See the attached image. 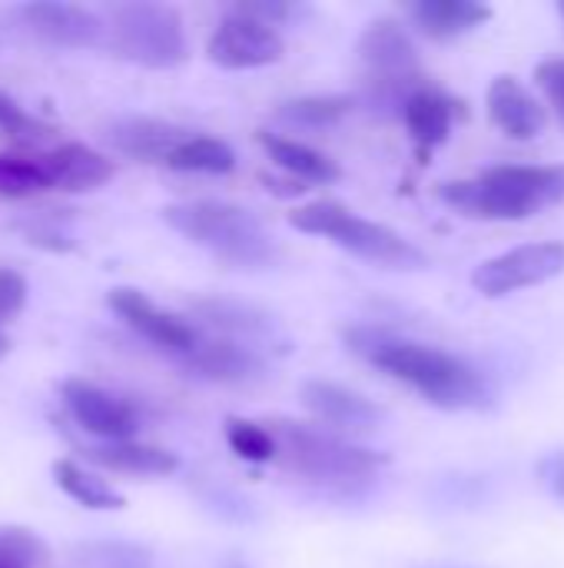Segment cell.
<instances>
[{
    "label": "cell",
    "instance_id": "1",
    "mask_svg": "<svg viewBox=\"0 0 564 568\" xmlns=\"http://www.w3.org/2000/svg\"><path fill=\"white\" fill-rule=\"evenodd\" d=\"M346 349H352L359 359L382 369L389 379L406 383L409 389H416L425 403L439 409L465 413V409L492 406L489 379L472 363L439 346H425V343H416V339H406L376 326H356V329H346Z\"/></svg>",
    "mask_w": 564,
    "mask_h": 568
},
{
    "label": "cell",
    "instance_id": "2",
    "mask_svg": "<svg viewBox=\"0 0 564 568\" xmlns=\"http://www.w3.org/2000/svg\"><path fill=\"white\" fill-rule=\"evenodd\" d=\"M439 200L472 220H529L564 203V163L492 166L472 180L442 183Z\"/></svg>",
    "mask_w": 564,
    "mask_h": 568
},
{
    "label": "cell",
    "instance_id": "3",
    "mask_svg": "<svg viewBox=\"0 0 564 568\" xmlns=\"http://www.w3.org/2000/svg\"><path fill=\"white\" fill-rule=\"evenodd\" d=\"M163 220L216 260L239 270H269L283 260L276 236L256 213L223 200H186L163 210Z\"/></svg>",
    "mask_w": 564,
    "mask_h": 568
},
{
    "label": "cell",
    "instance_id": "4",
    "mask_svg": "<svg viewBox=\"0 0 564 568\" xmlns=\"http://www.w3.org/2000/svg\"><path fill=\"white\" fill-rule=\"evenodd\" d=\"M266 426L276 439V463L312 483H329V486L366 483L389 466L386 453L356 446L336 433L296 419H269Z\"/></svg>",
    "mask_w": 564,
    "mask_h": 568
},
{
    "label": "cell",
    "instance_id": "5",
    "mask_svg": "<svg viewBox=\"0 0 564 568\" xmlns=\"http://www.w3.org/2000/svg\"><path fill=\"white\" fill-rule=\"evenodd\" d=\"M289 223L299 230V233H309V236H326L332 240L339 250L372 263V266H382V270H399V273H419L429 266V256L412 243L406 240L402 233H396L392 226L386 223H376V220H366V216H356L346 203L339 200H316V203H306L299 210L289 213Z\"/></svg>",
    "mask_w": 564,
    "mask_h": 568
},
{
    "label": "cell",
    "instance_id": "6",
    "mask_svg": "<svg viewBox=\"0 0 564 568\" xmlns=\"http://www.w3.org/2000/svg\"><path fill=\"white\" fill-rule=\"evenodd\" d=\"M359 60L366 67V103L379 113L402 116L409 97L429 87L419 47L396 17H379L362 30Z\"/></svg>",
    "mask_w": 564,
    "mask_h": 568
},
{
    "label": "cell",
    "instance_id": "7",
    "mask_svg": "<svg viewBox=\"0 0 564 568\" xmlns=\"http://www.w3.org/2000/svg\"><path fill=\"white\" fill-rule=\"evenodd\" d=\"M106 47L146 70H173L189 57L183 17L166 3H123L110 10Z\"/></svg>",
    "mask_w": 564,
    "mask_h": 568
},
{
    "label": "cell",
    "instance_id": "8",
    "mask_svg": "<svg viewBox=\"0 0 564 568\" xmlns=\"http://www.w3.org/2000/svg\"><path fill=\"white\" fill-rule=\"evenodd\" d=\"M564 273V243L562 240H542V243H525L515 246L502 256L485 260L475 273H472V286L489 296H509L519 290H532L542 286L555 276Z\"/></svg>",
    "mask_w": 564,
    "mask_h": 568
},
{
    "label": "cell",
    "instance_id": "9",
    "mask_svg": "<svg viewBox=\"0 0 564 568\" xmlns=\"http://www.w3.org/2000/svg\"><path fill=\"white\" fill-rule=\"evenodd\" d=\"M283 53H286L283 33L236 7L219 20V27L206 43V57L223 70H259L279 63Z\"/></svg>",
    "mask_w": 564,
    "mask_h": 568
},
{
    "label": "cell",
    "instance_id": "10",
    "mask_svg": "<svg viewBox=\"0 0 564 568\" xmlns=\"http://www.w3.org/2000/svg\"><path fill=\"white\" fill-rule=\"evenodd\" d=\"M106 303H110V310H113L136 336H143L150 346H156L160 353H166V356H173V359H183V356L193 353V349L199 346V339H203L186 320H180V316L160 310V306H156L153 300H146L140 290L120 286V290H113V293L106 296Z\"/></svg>",
    "mask_w": 564,
    "mask_h": 568
},
{
    "label": "cell",
    "instance_id": "11",
    "mask_svg": "<svg viewBox=\"0 0 564 568\" xmlns=\"http://www.w3.org/2000/svg\"><path fill=\"white\" fill-rule=\"evenodd\" d=\"M13 20H20V27L30 37L63 47V50H83V47L106 43V23L76 3H57V0L20 3L13 10Z\"/></svg>",
    "mask_w": 564,
    "mask_h": 568
},
{
    "label": "cell",
    "instance_id": "12",
    "mask_svg": "<svg viewBox=\"0 0 564 568\" xmlns=\"http://www.w3.org/2000/svg\"><path fill=\"white\" fill-rule=\"evenodd\" d=\"M189 310L196 320H203L209 329H216L219 339L239 343L253 353H263V349L286 353L289 349V336L266 310H256V306L236 303V300H196Z\"/></svg>",
    "mask_w": 564,
    "mask_h": 568
},
{
    "label": "cell",
    "instance_id": "13",
    "mask_svg": "<svg viewBox=\"0 0 564 568\" xmlns=\"http://www.w3.org/2000/svg\"><path fill=\"white\" fill-rule=\"evenodd\" d=\"M60 396L76 426L103 443H130L140 433V416L133 413V406L86 379H66L60 386Z\"/></svg>",
    "mask_w": 564,
    "mask_h": 568
},
{
    "label": "cell",
    "instance_id": "14",
    "mask_svg": "<svg viewBox=\"0 0 564 568\" xmlns=\"http://www.w3.org/2000/svg\"><path fill=\"white\" fill-rule=\"evenodd\" d=\"M302 406L326 426L339 433H376L386 423V409L372 403L369 396L329 383V379H309L302 386Z\"/></svg>",
    "mask_w": 564,
    "mask_h": 568
},
{
    "label": "cell",
    "instance_id": "15",
    "mask_svg": "<svg viewBox=\"0 0 564 568\" xmlns=\"http://www.w3.org/2000/svg\"><path fill=\"white\" fill-rule=\"evenodd\" d=\"M489 120L509 136V140H519V143H529L535 136L545 133V106L539 103V97L519 80V77H495L489 83Z\"/></svg>",
    "mask_w": 564,
    "mask_h": 568
},
{
    "label": "cell",
    "instance_id": "16",
    "mask_svg": "<svg viewBox=\"0 0 564 568\" xmlns=\"http://www.w3.org/2000/svg\"><path fill=\"white\" fill-rule=\"evenodd\" d=\"M180 366L199 379L209 383H229V386H246V383H259L266 376V363L259 353L229 343V339H199V346L193 353H186L180 359Z\"/></svg>",
    "mask_w": 564,
    "mask_h": 568
},
{
    "label": "cell",
    "instance_id": "17",
    "mask_svg": "<svg viewBox=\"0 0 564 568\" xmlns=\"http://www.w3.org/2000/svg\"><path fill=\"white\" fill-rule=\"evenodd\" d=\"M40 166L50 180V190L63 193H90L113 180L116 166L103 153L83 146V143H60L40 156Z\"/></svg>",
    "mask_w": 564,
    "mask_h": 568
},
{
    "label": "cell",
    "instance_id": "18",
    "mask_svg": "<svg viewBox=\"0 0 564 568\" xmlns=\"http://www.w3.org/2000/svg\"><path fill=\"white\" fill-rule=\"evenodd\" d=\"M186 136H189V130H183L176 123H166V120H156V116H123L106 133V140L120 153H126V156H133L140 163H160V166L170 163L173 150Z\"/></svg>",
    "mask_w": 564,
    "mask_h": 568
},
{
    "label": "cell",
    "instance_id": "19",
    "mask_svg": "<svg viewBox=\"0 0 564 568\" xmlns=\"http://www.w3.org/2000/svg\"><path fill=\"white\" fill-rule=\"evenodd\" d=\"M409 20L432 40H459L492 20V7L482 0H416L409 3Z\"/></svg>",
    "mask_w": 564,
    "mask_h": 568
},
{
    "label": "cell",
    "instance_id": "20",
    "mask_svg": "<svg viewBox=\"0 0 564 568\" xmlns=\"http://www.w3.org/2000/svg\"><path fill=\"white\" fill-rule=\"evenodd\" d=\"M256 143L296 183H322L326 186V183H339L342 180V166L332 156L312 150L309 143L279 136V133H269V130H256Z\"/></svg>",
    "mask_w": 564,
    "mask_h": 568
},
{
    "label": "cell",
    "instance_id": "21",
    "mask_svg": "<svg viewBox=\"0 0 564 568\" xmlns=\"http://www.w3.org/2000/svg\"><path fill=\"white\" fill-rule=\"evenodd\" d=\"M402 120H406V130H409L416 150L425 156L449 140L452 123H455V100L435 87H422L419 93L409 97Z\"/></svg>",
    "mask_w": 564,
    "mask_h": 568
},
{
    "label": "cell",
    "instance_id": "22",
    "mask_svg": "<svg viewBox=\"0 0 564 568\" xmlns=\"http://www.w3.org/2000/svg\"><path fill=\"white\" fill-rule=\"evenodd\" d=\"M86 459H93L103 469L126 473V476H170L180 469V459L170 449L143 446V443H100L86 449Z\"/></svg>",
    "mask_w": 564,
    "mask_h": 568
},
{
    "label": "cell",
    "instance_id": "23",
    "mask_svg": "<svg viewBox=\"0 0 564 568\" xmlns=\"http://www.w3.org/2000/svg\"><path fill=\"white\" fill-rule=\"evenodd\" d=\"M53 483L60 493H66L73 503H80L83 509H96V513H113V509H123L126 499L110 486L103 483L96 473L83 469L80 463L73 459H57L53 463Z\"/></svg>",
    "mask_w": 564,
    "mask_h": 568
},
{
    "label": "cell",
    "instance_id": "24",
    "mask_svg": "<svg viewBox=\"0 0 564 568\" xmlns=\"http://www.w3.org/2000/svg\"><path fill=\"white\" fill-rule=\"evenodd\" d=\"M170 170H180V173H213V176H223V173H233L236 170V153L229 143L216 140V136H206V133H189L170 156L166 163Z\"/></svg>",
    "mask_w": 564,
    "mask_h": 568
},
{
    "label": "cell",
    "instance_id": "25",
    "mask_svg": "<svg viewBox=\"0 0 564 568\" xmlns=\"http://www.w3.org/2000/svg\"><path fill=\"white\" fill-rule=\"evenodd\" d=\"M356 100L346 93H312V97H296L279 103L276 116L293 123V126H306V130H322V126H336L339 120H346L352 113Z\"/></svg>",
    "mask_w": 564,
    "mask_h": 568
},
{
    "label": "cell",
    "instance_id": "26",
    "mask_svg": "<svg viewBox=\"0 0 564 568\" xmlns=\"http://www.w3.org/2000/svg\"><path fill=\"white\" fill-rule=\"evenodd\" d=\"M226 443H229V449L243 463H253V466L276 463V439H273V433H269L266 423H253V419L229 416L226 419Z\"/></svg>",
    "mask_w": 564,
    "mask_h": 568
},
{
    "label": "cell",
    "instance_id": "27",
    "mask_svg": "<svg viewBox=\"0 0 564 568\" xmlns=\"http://www.w3.org/2000/svg\"><path fill=\"white\" fill-rule=\"evenodd\" d=\"M43 190H50V180L40 160L0 153V196H37Z\"/></svg>",
    "mask_w": 564,
    "mask_h": 568
},
{
    "label": "cell",
    "instance_id": "28",
    "mask_svg": "<svg viewBox=\"0 0 564 568\" xmlns=\"http://www.w3.org/2000/svg\"><path fill=\"white\" fill-rule=\"evenodd\" d=\"M47 559V546L30 529H0V568H37Z\"/></svg>",
    "mask_w": 564,
    "mask_h": 568
},
{
    "label": "cell",
    "instance_id": "29",
    "mask_svg": "<svg viewBox=\"0 0 564 568\" xmlns=\"http://www.w3.org/2000/svg\"><path fill=\"white\" fill-rule=\"evenodd\" d=\"M83 566L86 568H150V552L130 542H100L83 549Z\"/></svg>",
    "mask_w": 564,
    "mask_h": 568
},
{
    "label": "cell",
    "instance_id": "30",
    "mask_svg": "<svg viewBox=\"0 0 564 568\" xmlns=\"http://www.w3.org/2000/svg\"><path fill=\"white\" fill-rule=\"evenodd\" d=\"M535 83L542 87L545 100L552 103L555 116L562 120L564 126V57H548V60H542L539 70H535Z\"/></svg>",
    "mask_w": 564,
    "mask_h": 568
},
{
    "label": "cell",
    "instance_id": "31",
    "mask_svg": "<svg viewBox=\"0 0 564 568\" xmlns=\"http://www.w3.org/2000/svg\"><path fill=\"white\" fill-rule=\"evenodd\" d=\"M27 276L10 266H0V323H7L27 306Z\"/></svg>",
    "mask_w": 564,
    "mask_h": 568
},
{
    "label": "cell",
    "instance_id": "32",
    "mask_svg": "<svg viewBox=\"0 0 564 568\" xmlns=\"http://www.w3.org/2000/svg\"><path fill=\"white\" fill-rule=\"evenodd\" d=\"M236 10H243V13H249V17H256V20H263V23H269V27H276V30H279V23H286L289 17H296V7H293V3H283V0L236 3Z\"/></svg>",
    "mask_w": 564,
    "mask_h": 568
},
{
    "label": "cell",
    "instance_id": "33",
    "mask_svg": "<svg viewBox=\"0 0 564 568\" xmlns=\"http://www.w3.org/2000/svg\"><path fill=\"white\" fill-rule=\"evenodd\" d=\"M0 130H7V133H40V126L7 97V93H0Z\"/></svg>",
    "mask_w": 564,
    "mask_h": 568
},
{
    "label": "cell",
    "instance_id": "34",
    "mask_svg": "<svg viewBox=\"0 0 564 568\" xmlns=\"http://www.w3.org/2000/svg\"><path fill=\"white\" fill-rule=\"evenodd\" d=\"M548 486L558 499H564V463H555V469L548 473Z\"/></svg>",
    "mask_w": 564,
    "mask_h": 568
},
{
    "label": "cell",
    "instance_id": "35",
    "mask_svg": "<svg viewBox=\"0 0 564 568\" xmlns=\"http://www.w3.org/2000/svg\"><path fill=\"white\" fill-rule=\"evenodd\" d=\"M7 353H10V339H7V333L0 329V359H3Z\"/></svg>",
    "mask_w": 564,
    "mask_h": 568
},
{
    "label": "cell",
    "instance_id": "36",
    "mask_svg": "<svg viewBox=\"0 0 564 568\" xmlns=\"http://www.w3.org/2000/svg\"><path fill=\"white\" fill-rule=\"evenodd\" d=\"M558 13H562V17H564V0H562V3H558Z\"/></svg>",
    "mask_w": 564,
    "mask_h": 568
}]
</instances>
